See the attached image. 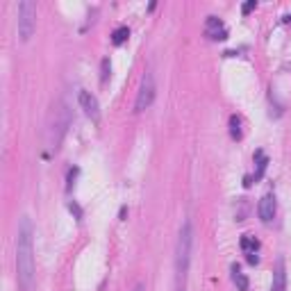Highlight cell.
Returning <instances> with one entry per match:
<instances>
[{"mask_svg": "<svg viewBox=\"0 0 291 291\" xmlns=\"http://www.w3.org/2000/svg\"><path fill=\"white\" fill-rule=\"evenodd\" d=\"M191 244H194L191 223L184 221L182 228H180L178 244H175V291H187L189 264H191Z\"/></svg>", "mask_w": 291, "mask_h": 291, "instance_id": "7a4b0ae2", "label": "cell"}, {"mask_svg": "<svg viewBox=\"0 0 291 291\" xmlns=\"http://www.w3.org/2000/svg\"><path fill=\"white\" fill-rule=\"evenodd\" d=\"M109 75V60H103V73H100V82H107Z\"/></svg>", "mask_w": 291, "mask_h": 291, "instance_id": "5bb4252c", "label": "cell"}, {"mask_svg": "<svg viewBox=\"0 0 291 291\" xmlns=\"http://www.w3.org/2000/svg\"><path fill=\"white\" fill-rule=\"evenodd\" d=\"M255 7H257V2H255V0H248L246 5L241 7V12H244V14H250V12H253Z\"/></svg>", "mask_w": 291, "mask_h": 291, "instance_id": "9a60e30c", "label": "cell"}, {"mask_svg": "<svg viewBox=\"0 0 291 291\" xmlns=\"http://www.w3.org/2000/svg\"><path fill=\"white\" fill-rule=\"evenodd\" d=\"M271 291H287V269H284V260L276 261V271H273V284Z\"/></svg>", "mask_w": 291, "mask_h": 291, "instance_id": "ba28073f", "label": "cell"}, {"mask_svg": "<svg viewBox=\"0 0 291 291\" xmlns=\"http://www.w3.org/2000/svg\"><path fill=\"white\" fill-rule=\"evenodd\" d=\"M68 209H71V212H73V214H75V216H77V218L82 216V212H80V207H77L75 202H68Z\"/></svg>", "mask_w": 291, "mask_h": 291, "instance_id": "2e32d148", "label": "cell"}, {"mask_svg": "<svg viewBox=\"0 0 291 291\" xmlns=\"http://www.w3.org/2000/svg\"><path fill=\"white\" fill-rule=\"evenodd\" d=\"M257 248H260V241L255 239V237H248V234H244L241 237V250L244 253H257Z\"/></svg>", "mask_w": 291, "mask_h": 291, "instance_id": "8fae6325", "label": "cell"}, {"mask_svg": "<svg viewBox=\"0 0 291 291\" xmlns=\"http://www.w3.org/2000/svg\"><path fill=\"white\" fill-rule=\"evenodd\" d=\"M257 173H255V180H261V175H264V171H266V164H269V159L264 157V153L261 150H257Z\"/></svg>", "mask_w": 291, "mask_h": 291, "instance_id": "7c38bea8", "label": "cell"}, {"mask_svg": "<svg viewBox=\"0 0 291 291\" xmlns=\"http://www.w3.org/2000/svg\"><path fill=\"white\" fill-rule=\"evenodd\" d=\"M232 282L237 284V289H239V291H248V287H250L246 273H241L239 264H232Z\"/></svg>", "mask_w": 291, "mask_h": 291, "instance_id": "9c48e42d", "label": "cell"}, {"mask_svg": "<svg viewBox=\"0 0 291 291\" xmlns=\"http://www.w3.org/2000/svg\"><path fill=\"white\" fill-rule=\"evenodd\" d=\"M248 261H250V264H257V261H260V257H257L255 253H250V255H248Z\"/></svg>", "mask_w": 291, "mask_h": 291, "instance_id": "e0dca14e", "label": "cell"}, {"mask_svg": "<svg viewBox=\"0 0 291 291\" xmlns=\"http://www.w3.org/2000/svg\"><path fill=\"white\" fill-rule=\"evenodd\" d=\"M155 100V77L150 71H146V75L141 77V84H139V93H137L135 100V112H143L148 109Z\"/></svg>", "mask_w": 291, "mask_h": 291, "instance_id": "277c9868", "label": "cell"}, {"mask_svg": "<svg viewBox=\"0 0 291 291\" xmlns=\"http://www.w3.org/2000/svg\"><path fill=\"white\" fill-rule=\"evenodd\" d=\"M257 214L264 223H271L273 216H276V196L273 194H266L264 198L260 200V207H257Z\"/></svg>", "mask_w": 291, "mask_h": 291, "instance_id": "52a82bcc", "label": "cell"}, {"mask_svg": "<svg viewBox=\"0 0 291 291\" xmlns=\"http://www.w3.org/2000/svg\"><path fill=\"white\" fill-rule=\"evenodd\" d=\"M16 277L21 291H34V230L30 216H21L16 232Z\"/></svg>", "mask_w": 291, "mask_h": 291, "instance_id": "6da1fadb", "label": "cell"}, {"mask_svg": "<svg viewBox=\"0 0 291 291\" xmlns=\"http://www.w3.org/2000/svg\"><path fill=\"white\" fill-rule=\"evenodd\" d=\"M205 34H207V39H212V41H223V39L228 37V30H225L221 18L207 16V21H205Z\"/></svg>", "mask_w": 291, "mask_h": 291, "instance_id": "8992f818", "label": "cell"}, {"mask_svg": "<svg viewBox=\"0 0 291 291\" xmlns=\"http://www.w3.org/2000/svg\"><path fill=\"white\" fill-rule=\"evenodd\" d=\"M230 135H232V139H241V119L239 116H230Z\"/></svg>", "mask_w": 291, "mask_h": 291, "instance_id": "4fadbf2b", "label": "cell"}, {"mask_svg": "<svg viewBox=\"0 0 291 291\" xmlns=\"http://www.w3.org/2000/svg\"><path fill=\"white\" fill-rule=\"evenodd\" d=\"M135 291H143V284H137V287H135Z\"/></svg>", "mask_w": 291, "mask_h": 291, "instance_id": "ac0fdd59", "label": "cell"}, {"mask_svg": "<svg viewBox=\"0 0 291 291\" xmlns=\"http://www.w3.org/2000/svg\"><path fill=\"white\" fill-rule=\"evenodd\" d=\"M77 100H80V107L84 109V114L89 116L91 121H100V105H98V98L91 93V91H80V96H77Z\"/></svg>", "mask_w": 291, "mask_h": 291, "instance_id": "5b68a950", "label": "cell"}, {"mask_svg": "<svg viewBox=\"0 0 291 291\" xmlns=\"http://www.w3.org/2000/svg\"><path fill=\"white\" fill-rule=\"evenodd\" d=\"M34 28H37V5L32 0H23L18 2V37L21 41H28L34 34Z\"/></svg>", "mask_w": 291, "mask_h": 291, "instance_id": "3957f363", "label": "cell"}, {"mask_svg": "<svg viewBox=\"0 0 291 291\" xmlns=\"http://www.w3.org/2000/svg\"><path fill=\"white\" fill-rule=\"evenodd\" d=\"M127 37H130V28H127V25H121V28H116V30L112 32V44L114 46L125 44Z\"/></svg>", "mask_w": 291, "mask_h": 291, "instance_id": "30bf717a", "label": "cell"}]
</instances>
